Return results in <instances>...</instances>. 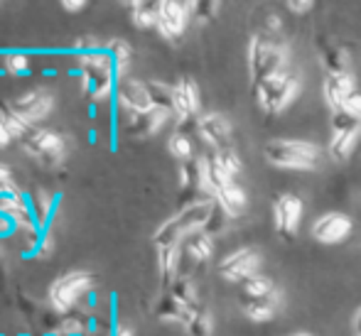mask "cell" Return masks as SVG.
<instances>
[{
    "label": "cell",
    "mask_w": 361,
    "mask_h": 336,
    "mask_svg": "<svg viewBox=\"0 0 361 336\" xmlns=\"http://www.w3.org/2000/svg\"><path fill=\"white\" fill-rule=\"evenodd\" d=\"M288 64V49L281 35L258 32L248 42V71H251L253 86L263 84L276 74H283Z\"/></svg>",
    "instance_id": "1"
},
{
    "label": "cell",
    "mask_w": 361,
    "mask_h": 336,
    "mask_svg": "<svg viewBox=\"0 0 361 336\" xmlns=\"http://www.w3.org/2000/svg\"><path fill=\"white\" fill-rule=\"evenodd\" d=\"M263 155L283 170H314L319 165V147L302 140H271L263 147Z\"/></svg>",
    "instance_id": "2"
},
{
    "label": "cell",
    "mask_w": 361,
    "mask_h": 336,
    "mask_svg": "<svg viewBox=\"0 0 361 336\" xmlns=\"http://www.w3.org/2000/svg\"><path fill=\"white\" fill-rule=\"evenodd\" d=\"M94 285L96 278L89 270H69L49 285V304L54 307V312L67 314L74 304H79L81 297L94 290Z\"/></svg>",
    "instance_id": "3"
},
{
    "label": "cell",
    "mask_w": 361,
    "mask_h": 336,
    "mask_svg": "<svg viewBox=\"0 0 361 336\" xmlns=\"http://www.w3.org/2000/svg\"><path fill=\"white\" fill-rule=\"evenodd\" d=\"M253 91H256V104L261 106L266 113H281V111H286L295 101V96H298V91H300V84L293 74L283 71V74H276L263 81V84L253 86Z\"/></svg>",
    "instance_id": "4"
},
{
    "label": "cell",
    "mask_w": 361,
    "mask_h": 336,
    "mask_svg": "<svg viewBox=\"0 0 361 336\" xmlns=\"http://www.w3.org/2000/svg\"><path fill=\"white\" fill-rule=\"evenodd\" d=\"M20 145L25 147V152L32 160H37L44 167H59L64 162V157H67V140H64V135L47 128H32Z\"/></svg>",
    "instance_id": "5"
},
{
    "label": "cell",
    "mask_w": 361,
    "mask_h": 336,
    "mask_svg": "<svg viewBox=\"0 0 361 336\" xmlns=\"http://www.w3.org/2000/svg\"><path fill=\"white\" fill-rule=\"evenodd\" d=\"M10 108L20 116L27 125H37L39 120H44L54 108V96L47 89H32L27 94L18 96V99L10 104Z\"/></svg>",
    "instance_id": "6"
},
{
    "label": "cell",
    "mask_w": 361,
    "mask_h": 336,
    "mask_svg": "<svg viewBox=\"0 0 361 336\" xmlns=\"http://www.w3.org/2000/svg\"><path fill=\"white\" fill-rule=\"evenodd\" d=\"M302 201L295 194H278L273 199V218H276V231L281 233L286 241H293L295 233L302 221Z\"/></svg>",
    "instance_id": "7"
},
{
    "label": "cell",
    "mask_w": 361,
    "mask_h": 336,
    "mask_svg": "<svg viewBox=\"0 0 361 336\" xmlns=\"http://www.w3.org/2000/svg\"><path fill=\"white\" fill-rule=\"evenodd\" d=\"M258 268H261V253H258L256 248H238V251L228 253V256L219 263L221 278L231 280V282H238V285L251 278V275H256Z\"/></svg>",
    "instance_id": "8"
},
{
    "label": "cell",
    "mask_w": 361,
    "mask_h": 336,
    "mask_svg": "<svg viewBox=\"0 0 361 336\" xmlns=\"http://www.w3.org/2000/svg\"><path fill=\"white\" fill-rule=\"evenodd\" d=\"M352 231H354L352 216H349V213H342V211H329L312 223V238L319 243H327V246L347 241Z\"/></svg>",
    "instance_id": "9"
},
{
    "label": "cell",
    "mask_w": 361,
    "mask_h": 336,
    "mask_svg": "<svg viewBox=\"0 0 361 336\" xmlns=\"http://www.w3.org/2000/svg\"><path fill=\"white\" fill-rule=\"evenodd\" d=\"M195 3H160V18H157V32L165 39H177L187 30Z\"/></svg>",
    "instance_id": "10"
},
{
    "label": "cell",
    "mask_w": 361,
    "mask_h": 336,
    "mask_svg": "<svg viewBox=\"0 0 361 336\" xmlns=\"http://www.w3.org/2000/svg\"><path fill=\"white\" fill-rule=\"evenodd\" d=\"M116 101H118L121 111H126L128 116L135 113H145V111L152 108L150 104V94H147V86L145 81L138 79H121L116 84Z\"/></svg>",
    "instance_id": "11"
},
{
    "label": "cell",
    "mask_w": 361,
    "mask_h": 336,
    "mask_svg": "<svg viewBox=\"0 0 361 336\" xmlns=\"http://www.w3.org/2000/svg\"><path fill=\"white\" fill-rule=\"evenodd\" d=\"M200 106H202V96H200V86H197V81L190 79V76H182V79L175 84L177 123L200 118Z\"/></svg>",
    "instance_id": "12"
},
{
    "label": "cell",
    "mask_w": 361,
    "mask_h": 336,
    "mask_svg": "<svg viewBox=\"0 0 361 336\" xmlns=\"http://www.w3.org/2000/svg\"><path fill=\"white\" fill-rule=\"evenodd\" d=\"M197 135L216 150L231 147V123L221 113H204L197 118Z\"/></svg>",
    "instance_id": "13"
},
{
    "label": "cell",
    "mask_w": 361,
    "mask_h": 336,
    "mask_svg": "<svg viewBox=\"0 0 361 336\" xmlns=\"http://www.w3.org/2000/svg\"><path fill=\"white\" fill-rule=\"evenodd\" d=\"M0 213L8 216L10 221H13L18 228H23V231H32V228H37V221H35V216H32V209L27 206L25 197L20 194L18 189L3 192V194H0Z\"/></svg>",
    "instance_id": "14"
},
{
    "label": "cell",
    "mask_w": 361,
    "mask_h": 336,
    "mask_svg": "<svg viewBox=\"0 0 361 336\" xmlns=\"http://www.w3.org/2000/svg\"><path fill=\"white\" fill-rule=\"evenodd\" d=\"M357 91V81L352 74H337V76H327L322 81V96L327 101V106L332 111H339L344 106V101Z\"/></svg>",
    "instance_id": "15"
},
{
    "label": "cell",
    "mask_w": 361,
    "mask_h": 336,
    "mask_svg": "<svg viewBox=\"0 0 361 336\" xmlns=\"http://www.w3.org/2000/svg\"><path fill=\"white\" fill-rule=\"evenodd\" d=\"M281 307V290L266 294V297H241V309L253 322H268L278 314Z\"/></svg>",
    "instance_id": "16"
},
{
    "label": "cell",
    "mask_w": 361,
    "mask_h": 336,
    "mask_svg": "<svg viewBox=\"0 0 361 336\" xmlns=\"http://www.w3.org/2000/svg\"><path fill=\"white\" fill-rule=\"evenodd\" d=\"M114 71H84L81 74V89L89 99L94 101H106L114 94Z\"/></svg>",
    "instance_id": "17"
},
{
    "label": "cell",
    "mask_w": 361,
    "mask_h": 336,
    "mask_svg": "<svg viewBox=\"0 0 361 336\" xmlns=\"http://www.w3.org/2000/svg\"><path fill=\"white\" fill-rule=\"evenodd\" d=\"M167 118H170V113L157 111V108H150V111H145V113H135V116H130L128 133L135 137H150L167 123Z\"/></svg>",
    "instance_id": "18"
},
{
    "label": "cell",
    "mask_w": 361,
    "mask_h": 336,
    "mask_svg": "<svg viewBox=\"0 0 361 336\" xmlns=\"http://www.w3.org/2000/svg\"><path fill=\"white\" fill-rule=\"evenodd\" d=\"M180 261H182V253L180 246H167V248H157V268H160V280L167 290L170 285L180 278Z\"/></svg>",
    "instance_id": "19"
},
{
    "label": "cell",
    "mask_w": 361,
    "mask_h": 336,
    "mask_svg": "<svg viewBox=\"0 0 361 336\" xmlns=\"http://www.w3.org/2000/svg\"><path fill=\"white\" fill-rule=\"evenodd\" d=\"M192 312H195V309H187L185 304L177 302V299L172 297L170 292L162 294V297L157 299V304H155V317L157 319H162V322L185 324V327H187V322H190Z\"/></svg>",
    "instance_id": "20"
},
{
    "label": "cell",
    "mask_w": 361,
    "mask_h": 336,
    "mask_svg": "<svg viewBox=\"0 0 361 336\" xmlns=\"http://www.w3.org/2000/svg\"><path fill=\"white\" fill-rule=\"evenodd\" d=\"M182 248H185V256L195 263H207L214 253V238L207 236L204 231H197L192 236H187L182 241Z\"/></svg>",
    "instance_id": "21"
},
{
    "label": "cell",
    "mask_w": 361,
    "mask_h": 336,
    "mask_svg": "<svg viewBox=\"0 0 361 336\" xmlns=\"http://www.w3.org/2000/svg\"><path fill=\"white\" fill-rule=\"evenodd\" d=\"M106 52H109L111 62H114L116 79H118V81L126 79L130 62H133V49H130V44L123 42V39H111V42L106 44Z\"/></svg>",
    "instance_id": "22"
},
{
    "label": "cell",
    "mask_w": 361,
    "mask_h": 336,
    "mask_svg": "<svg viewBox=\"0 0 361 336\" xmlns=\"http://www.w3.org/2000/svg\"><path fill=\"white\" fill-rule=\"evenodd\" d=\"M361 137V128H354V130H344V133H334L332 135V142H329V157L337 162H347L349 155L354 152Z\"/></svg>",
    "instance_id": "23"
},
{
    "label": "cell",
    "mask_w": 361,
    "mask_h": 336,
    "mask_svg": "<svg viewBox=\"0 0 361 336\" xmlns=\"http://www.w3.org/2000/svg\"><path fill=\"white\" fill-rule=\"evenodd\" d=\"M145 86H147V94H150L152 108L175 116V86L162 84V81H145Z\"/></svg>",
    "instance_id": "24"
},
{
    "label": "cell",
    "mask_w": 361,
    "mask_h": 336,
    "mask_svg": "<svg viewBox=\"0 0 361 336\" xmlns=\"http://www.w3.org/2000/svg\"><path fill=\"white\" fill-rule=\"evenodd\" d=\"M214 201L221 204V206L226 209L231 216H238V213L246 209V192H243L241 187L236 185V182H231V185H226L224 189L216 192Z\"/></svg>",
    "instance_id": "25"
},
{
    "label": "cell",
    "mask_w": 361,
    "mask_h": 336,
    "mask_svg": "<svg viewBox=\"0 0 361 336\" xmlns=\"http://www.w3.org/2000/svg\"><path fill=\"white\" fill-rule=\"evenodd\" d=\"M170 294L180 304H185L187 309H200V294H197L195 282H192L187 275H180V278L170 285Z\"/></svg>",
    "instance_id": "26"
},
{
    "label": "cell",
    "mask_w": 361,
    "mask_h": 336,
    "mask_svg": "<svg viewBox=\"0 0 361 336\" xmlns=\"http://www.w3.org/2000/svg\"><path fill=\"white\" fill-rule=\"evenodd\" d=\"M322 67L327 69V76H337V74H349V54L344 47L332 44L322 52Z\"/></svg>",
    "instance_id": "27"
},
{
    "label": "cell",
    "mask_w": 361,
    "mask_h": 336,
    "mask_svg": "<svg viewBox=\"0 0 361 336\" xmlns=\"http://www.w3.org/2000/svg\"><path fill=\"white\" fill-rule=\"evenodd\" d=\"M130 20L138 27H157V18H160V3H128Z\"/></svg>",
    "instance_id": "28"
},
{
    "label": "cell",
    "mask_w": 361,
    "mask_h": 336,
    "mask_svg": "<svg viewBox=\"0 0 361 336\" xmlns=\"http://www.w3.org/2000/svg\"><path fill=\"white\" fill-rule=\"evenodd\" d=\"M30 206H32V216L37 221V226H42V223H47L49 213H52L54 197L44 189H32L30 192Z\"/></svg>",
    "instance_id": "29"
},
{
    "label": "cell",
    "mask_w": 361,
    "mask_h": 336,
    "mask_svg": "<svg viewBox=\"0 0 361 336\" xmlns=\"http://www.w3.org/2000/svg\"><path fill=\"white\" fill-rule=\"evenodd\" d=\"M276 285H273L271 278H266V275H251L248 280H243L241 282V297H266V294L276 292Z\"/></svg>",
    "instance_id": "30"
},
{
    "label": "cell",
    "mask_w": 361,
    "mask_h": 336,
    "mask_svg": "<svg viewBox=\"0 0 361 336\" xmlns=\"http://www.w3.org/2000/svg\"><path fill=\"white\" fill-rule=\"evenodd\" d=\"M0 118H3L5 128L10 130V135H13L18 142H23V140H25V135H27L30 130H32V125L25 123V120L20 118V116L15 113V111L10 108V106H3V108H0Z\"/></svg>",
    "instance_id": "31"
},
{
    "label": "cell",
    "mask_w": 361,
    "mask_h": 336,
    "mask_svg": "<svg viewBox=\"0 0 361 336\" xmlns=\"http://www.w3.org/2000/svg\"><path fill=\"white\" fill-rule=\"evenodd\" d=\"M187 332L192 336H212V332H214V319H212V314L207 312L204 307L195 309L190 322H187Z\"/></svg>",
    "instance_id": "32"
},
{
    "label": "cell",
    "mask_w": 361,
    "mask_h": 336,
    "mask_svg": "<svg viewBox=\"0 0 361 336\" xmlns=\"http://www.w3.org/2000/svg\"><path fill=\"white\" fill-rule=\"evenodd\" d=\"M167 150H170V155H175L182 162L195 160V145H192L190 135L185 133H172L170 140H167Z\"/></svg>",
    "instance_id": "33"
},
{
    "label": "cell",
    "mask_w": 361,
    "mask_h": 336,
    "mask_svg": "<svg viewBox=\"0 0 361 336\" xmlns=\"http://www.w3.org/2000/svg\"><path fill=\"white\" fill-rule=\"evenodd\" d=\"M228 221H231V213H228L226 209L221 206V204H216V201H214V209H212V216H209V221H207V226L202 228V231H204L207 236L214 238V236H219V233L226 231Z\"/></svg>",
    "instance_id": "34"
},
{
    "label": "cell",
    "mask_w": 361,
    "mask_h": 336,
    "mask_svg": "<svg viewBox=\"0 0 361 336\" xmlns=\"http://www.w3.org/2000/svg\"><path fill=\"white\" fill-rule=\"evenodd\" d=\"M361 128V118L347 113V111H332V133H344V130Z\"/></svg>",
    "instance_id": "35"
},
{
    "label": "cell",
    "mask_w": 361,
    "mask_h": 336,
    "mask_svg": "<svg viewBox=\"0 0 361 336\" xmlns=\"http://www.w3.org/2000/svg\"><path fill=\"white\" fill-rule=\"evenodd\" d=\"M214 155L219 157V162H221V167H224V170H226L231 177H236L238 172L243 170L241 157L236 155V150H233V147H224V150H216Z\"/></svg>",
    "instance_id": "36"
},
{
    "label": "cell",
    "mask_w": 361,
    "mask_h": 336,
    "mask_svg": "<svg viewBox=\"0 0 361 336\" xmlns=\"http://www.w3.org/2000/svg\"><path fill=\"white\" fill-rule=\"evenodd\" d=\"M30 69V57L23 52H13V54H5V71L10 74H25Z\"/></svg>",
    "instance_id": "37"
},
{
    "label": "cell",
    "mask_w": 361,
    "mask_h": 336,
    "mask_svg": "<svg viewBox=\"0 0 361 336\" xmlns=\"http://www.w3.org/2000/svg\"><path fill=\"white\" fill-rule=\"evenodd\" d=\"M74 52L81 54H94V52H104V42H101L99 37H94V35H84V37H79L74 42Z\"/></svg>",
    "instance_id": "38"
},
{
    "label": "cell",
    "mask_w": 361,
    "mask_h": 336,
    "mask_svg": "<svg viewBox=\"0 0 361 336\" xmlns=\"http://www.w3.org/2000/svg\"><path fill=\"white\" fill-rule=\"evenodd\" d=\"M219 8H221L219 3H195V8H192V18H197L200 23H207V20L216 18Z\"/></svg>",
    "instance_id": "39"
},
{
    "label": "cell",
    "mask_w": 361,
    "mask_h": 336,
    "mask_svg": "<svg viewBox=\"0 0 361 336\" xmlns=\"http://www.w3.org/2000/svg\"><path fill=\"white\" fill-rule=\"evenodd\" d=\"M59 332H62V336H84L89 329H86V324L81 317H69V319H64V324L59 327Z\"/></svg>",
    "instance_id": "40"
},
{
    "label": "cell",
    "mask_w": 361,
    "mask_h": 336,
    "mask_svg": "<svg viewBox=\"0 0 361 336\" xmlns=\"http://www.w3.org/2000/svg\"><path fill=\"white\" fill-rule=\"evenodd\" d=\"M3 192H15V180H13L10 167H5L3 162H0V194H3Z\"/></svg>",
    "instance_id": "41"
},
{
    "label": "cell",
    "mask_w": 361,
    "mask_h": 336,
    "mask_svg": "<svg viewBox=\"0 0 361 336\" xmlns=\"http://www.w3.org/2000/svg\"><path fill=\"white\" fill-rule=\"evenodd\" d=\"M342 111H347V113H352V116H357V118H361V94H359V91H354V94L349 96L347 101H344Z\"/></svg>",
    "instance_id": "42"
},
{
    "label": "cell",
    "mask_w": 361,
    "mask_h": 336,
    "mask_svg": "<svg viewBox=\"0 0 361 336\" xmlns=\"http://www.w3.org/2000/svg\"><path fill=\"white\" fill-rule=\"evenodd\" d=\"M52 251H54V238L49 236V233H42V238H39V246H37V256L39 258H49L52 256Z\"/></svg>",
    "instance_id": "43"
},
{
    "label": "cell",
    "mask_w": 361,
    "mask_h": 336,
    "mask_svg": "<svg viewBox=\"0 0 361 336\" xmlns=\"http://www.w3.org/2000/svg\"><path fill=\"white\" fill-rule=\"evenodd\" d=\"M314 5L310 3V0H302V3H288V10L290 13H298V15H305V13H310Z\"/></svg>",
    "instance_id": "44"
},
{
    "label": "cell",
    "mask_w": 361,
    "mask_h": 336,
    "mask_svg": "<svg viewBox=\"0 0 361 336\" xmlns=\"http://www.w3.org/2000/svg\"><path fill=\"white\" fill-rule=\"evenodd\" d=\"M10 140H13V135H10V130L5 128L3 118H0V147H8V145H10Z\"/></svg>",
    "instance_id": "45"
},
{
    "label": "cell",
    "mask_w": 361,
    "mask_h": 336,
    "mask_svg": "<svg viewBox=\"0 0 361 336\" xmlns=\"http://www.w3.org/2000/svg\"><path fill=\"white\" fill-rule=\"evenodd\" d=\"M13 226H15V223L10 221L8 216H3V213H0V236H8V233L13 231Z\"/></svg>",
    "instance_id": "46"
},
{
    "label": "cell",
    "mask_w": 361,
    "mask_h": 336,
    "mask_svg": "<svg viewBox=\"0 0 361 336\" xmlns=\"http://www.w3.org/2000/svg\"><path fill=\"white\" fill-rule=\"evenodd\" d=\"M62 8L67 10V13H79V10L86 8L84 0H74V3H62Z\"/></svg>",
    "instance_id": "47"
},
{
    "label": "cell",
    "mask_w": 361,
    "mask_h": 336,
    "mask_svg": "<svg viewBox=\"0 0 361 336\" xmlns=\"http://www.w3.org/2000/svg\"><path fill=\"white\" fill-rule=\"evenodd\" d=\"M116 336H135L133 327H126V324H121L118 329H116Z\"/></svg>",
    "instance_id": "48"
},
{
    "label": "cell",
    "mask_w": 361,
    "mask_h": 336,
    "mask_svg": "<svg viewBox=\"0 0 361 336\" xmlns=\"http://www.w3.org/2000/svg\"><path fill=\"white\" fill-rule=\"evenodd\" d=\"M354 332H357V336H361V307H359V312L354 314Z\"/></svg>",
    "instance_id": "49"
},
{
    "label": "cell",
    "mask_w": 361,
    "mask_h": 336,
    "mask_svg": "<svg viewBox=\"0 0 361 336\" xmlns=\"http://www.w3.org/2000/svg\"><path fill=\"white\" fill-rule=\"evenodd\" d=\"M293 336H312V334H307V332H300V334H293Z\"/></svg>",
    "instance_id": "50"
}]
</instances>
